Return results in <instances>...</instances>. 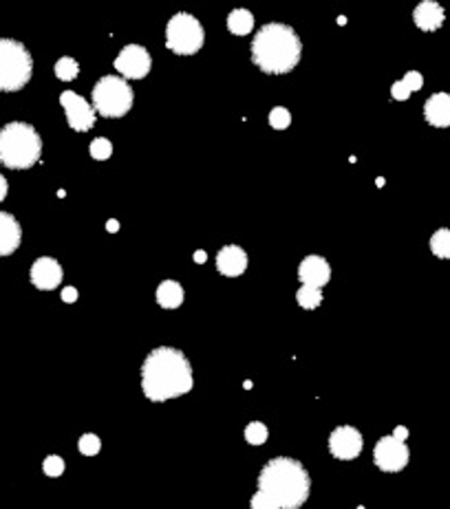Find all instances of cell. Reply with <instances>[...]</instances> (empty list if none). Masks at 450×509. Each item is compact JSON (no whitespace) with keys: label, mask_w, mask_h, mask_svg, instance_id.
Masks as SVG:
<instances>
[{"label":"cell","mask_w":450,"mask_h":509,"mask_svg":"<svg viewBox=\"0 0 450 509\" xmlns=\"http://www.w3.org/2000/svg\"><path fill=\"white\" fill-rule=\"evenodd\" d=\"M141 393L155 404L184 397L194 388V371L184 351L174 347L153 349L141 364Z\"/></svg>","instance_id":"obj_1"},{"label":"cell","mask_w":450,"mask_h":509,"mask_svg":"<svg viewBox=\"0 0 450 509\" xmlns=\"http://www.w3.org/2000/svg\"><path fill=\"white\" fill-rule=\"evenodd\" d=\"M249 53L254 66L267 76H287L302 60V40L290 25L267 23L254 33Z\"/></svg>","instance_id":"obj_2"},{"label":"cell","mask_w":450,"mask_h":509,"mask_svg":"<svg viewBox=\"0 0 450 509\" xmlns=\"http://www.w3.org/2000/svg\"><path fill=\"white\" fill-rule=\"evenodd\" d=\"M259 489L272 496L280 509H300L309 498L312 477L298 459L274 457L261 469Z\"/></svg>","instance_id":"obj_3"},{"label":"cell","mask_w":450,"mask_h":509,"mask_svg":"<svg viewBox=\"0 0 450 509\" xmlns=\"http://www.w3.org/2000/svg\"><path fill=\"white\" fill-rule=\"evenodd\" d=\"M42 157V137L27 121H9L0 128V161L11 170H29Z\"/></svg>","instance_id":"obj_4"},{"label":"cell","mask_w":450,"mask_h":509,"mask_svg":"<svg viewBox=\"0 0 450 509\" xmlns=\"http://www.w3.org/2000/svg\"><path fill=\"white\" fill-rule=\"evenodd\" d=\"M33 58L29 49L11 38H0V93H16L29 84Z\"/></svg>","instance_id":"obj_5"},{"label":"cell","mask_w":450,"mask_h":509,"mask_svg":"<svg viewBox=\"0 0 450 509\" xmlns=\"http://www.w3.org/2000/svg\"><path fill=\"white\" fill-rule=\"evenodd\" d=\"M91 100L97 115L106 119H119L131 113V108L135 104V93H133V86L124 78L104 76L95 82Z\"/></svg>","instance_id":"obj_6"},{"label":"cell","mask_w":450,"mask_h":509,"mask_svg":"<svg viewBox=\"0 0 450 509\" xmlns=\"http://www.w3.org/2000/svg\"><path fill=\"white\" fill-rule=\"evenodd\" d=\"M206 44V29L199 23V18L179 11L174 13L166 25V49L174 56H194Z\"/></svg>","instance_id":"obj_7"},{"label":"cell","mask_w":450,"mask_h":509,"mask_svg":"<svg viewBox=\"0 0 450 509\" xmlns=\"http://www.w3.org/2000/svg\"><path fill=\"white\" fill-rule=\"evenodd\" d=\"M115 71L119 73V78L129 80H143L153 68V58L150 51L141 44H126L115 58Z\"/></svg>","instance_id":"obj_8"},{"label":"cell","mask_w":450,"mask_h":509,"mask_svg":"<svg viewBox=\"0 0 450 509\" xmlns=\"http://www.w3.org/2000/svg\"><path fill=\"white\" fill-rule=\"evenodd\" d=\"M408 459H410L408 445L404 441H398L393 434L377 439V443L373 448V463L382 472H389V474L402 472L408 465Z\"/></svg>","instance_id":"obj_9"},{"label":"cell","mask_w":450,"mask_h":509,"mask_svg":"<svg viewBox=\"0 0 450 509\" xmlns=\"http://www.w3.org/2000/svg\"><path fill=\"white\" fill-rule=\"evenodd\" d=\"M60 106L66 115L69 126L76 133H88L95 126V108L91 102H86L82 95H78L76 90H64L60 95Z\"/></svg>","instance_id":"obj_10"},{"label":"cell","mask_w":450,"mask_h":509,"mask_svg":"<svg viewBox=\"0 0 450 509\" xmlns=\"http://www.w3.org/2000/svg\"><path fill=\"white\" fill-rule=\"evenodd\" d=\"M365 439L362 432L353 426H338L331 434H329V452L331 457L338 461H353L360 457L362 452Z\"/></svg>","instance_id":"obj_11"},{"label":"cell","mask_w":450,"mask_h":509,"mask_svg":"<svg viewBox=\"0 0 450 509\" xmlns=\"http://www.w3.org/2000/svg\"><path fill=\"white\" fill-rule=\"evenodd\" d=\"M62 265L51 258V256H40L38 261H33L31 265V271H29V278H31V285L40 291H53L62 285Z\"/></svg>","instance_id":"obj_12"},{"label":"cell","mask_w":450,"mask_h":509,"mask_svg":"<svg viewBox=\"0 0 450 509\" xmlns=\"http://www.w3.org/2000/svg\"><path fill=\"white\" fill-rule=\"evenodd\" d=\"M298 280L307 287H318L322 289L329 280H331V265L327 258L318 256V253H312V256H304L298 265Z\"/></svg>","instance_id":"obj_13"},{"label":"cell","mask_w":450,"mask_h":509,"mask_svg":"<svg viewBox=\"0 0 450 509\" xmlns=\"http://www.w3.org/2000/svg\"><path fill=\"white\" fill-rule=\"evenodd\" d=\"M249 258L241 245H225L217 253V269L225 278H239L247 271Z\"/></svg>","instance_id":"obj_14"},{"label":"cell","mask_w":450,"mask_h":509,"mask_svg":"<svg viewBox=\"0 0 450 509\" xmlns=\"http://www.w3.org/2000/svg\"><path fill=\"white\" fill-rule=\"evenodd\" d=\"M23 241V227L18 218L9 212H0V258L11 256V253L20 247Z\"/></svg>","instance_id":"obj_15"},{"label":"cell","mask_w":450,"mask_h":509,"mask_svg":"<svg viewBox=\"0 0 450 509\" xmlns=\"http://www.w3.org/2000/svg\"><path fill=\"white\" fill-rule=\"evenodd\" d=\"M446 20V11L435 0H422V3L413 11V23L422 31H437Z\"/></svg>","instance_id":"obj_16"},{"label":"cell","mask_w":450,"mask_h":509,"mask_svg":"<svg viewBox=\"0 0 450 509\" xmlns=\"http://www.w3.org/2000/svg\"><path fill=\"white\" fill-rule=\"evenodd\" d=\"M424 117L433 128H448L450 126V95L435 93L424 104Z\"/></svg>","instance_id":"obj_17"},{"label":"cell","mask_w":450,"mask_h":509,"mask_svg":"<svg viewBox=\"0 0 450 509\" xmlns=\"http://www.w3.org/2000/svg\"><path fill=\"white\" fill-rule=\"evenodd\" d=\"M184 298H186V294H184L182 282H177V280H172V278L161 280L159 287H157V291H155L157 304H159L161 309H168V311L182 306V304H184Z\"/></svg>","instance_id":"obj_18"},{"label":"cell","mask_w":450,"mask_h":509,"mask_svg":"<svg viewBox=\"0 0 450 509\" xmlns=\"http://www.w3.org/2000/svg\"><path fill=\"white\" fill-rule=\"evenodd\" d=\"M225 25H227V31L232 35H247V33L254 31V13H251L249 9H243V7L232 9L227 13Z\"/></svg>","instance_id":"obj_19"},{"label":"cell","mask_w":450,"mask_h":509,"mask_svg":"<svg viewBox=\"0 0 450 509\" xmlns=\"http://www.w3.org/2000/svg\"><path fill=\"white\" fill-rule=\"evenodd\" d=\"M322 300H325V296H322V289H318V287L302 285L296 291V302L300 309H304V311H314V309H318L322 304Z\"/></svg>","instance_id":"obj_20"},{"label":"cell","mask_w":450,"mask_h":509,"mask_svg":"<svg viewBox=\"0 0 450 509\" xmlns=\"http://www.w3.org/2000/svg\"><path fill=\"white\" fill-rule=\"evenodd\" d=\"M430 251L442 261L450 258V229L448 227H442L430 236Z\"/></svg>","instance_id":"obj_21"},{"label":"cell","mask_w":450,"mask_h":509,"mask_svg":"<svg viewBox=\"0 0 450 509\" xmlns=\"http://www.w3.org/2000/svg\"><path fill=\"white\" fill-rule=\"evenodd\" d=\"M53 71H56L58 80H62V82H73V80L80 76V64H78L76 58L64 56V58H60V60L56 62Z\"/></svg>","instance_id":"obj_22"},{"label":"cell","mask_w":450,"mask_h":509,"mask_svg":"<svg viewBox=\"0 0 450 509\" xmlns=\"http://www.w3.org/2000/svg\"><path fill=\"white\" fill-rule=\"evenodd\" d=\"M267 436H269V430L263 421H251L247 424L245 428V441L249 445H263L267 441Z\"/></svg>","instance_id":"obj_23"},{"label":"cell","mask_w":450,"mask_h":509,"mask_svg":"<svg viewBox=\"0 0 450 509\" xmlns=\"http://www.w3.org/2000/svg\"><path fill=\"white\" fill-rule=\"evenodd\" d=\"M88 150H91V157L95 161H106L113 157V143L106 137H95L91 141V145H88Z\"/></svg>","instance_id":"obj_24"},{"label":"cell","mask_w":450,"mask_h":509,"mask_svg":"<svg viewBox=\"0 0 450 509\" xmlns=\"http://www.w3.org/2000/svg\"><path fill=\"white\" fill-rule=\"evenodd\" d=\"M292 124V113L287 111L285 106H274L272 111H269V126H272L274 131H287Z\"/></svg>","instance_id":"obj_25"},{"label":"cell","mask_w":450,"mask_h":509,"mask_svg":"<svg viewBox=\"0 0 450 509\" xmlns=\"http://www.w3.org/2000/svg\"><path fill=\"white\" fill-rule=\"evenodd\" d=\"M78 450H80V454H84V457H95V454L102 450L100 436L93 434V432L82 434V436H80V441H78Z\"/></svg>","instance_id":"obj_26"},{"label":"cell","mask_w":450,"mask_h":509,"mask_svg":"<svg viewBox=\"0 0 450 509\" xmlns=\"http://www.w3.org/2000/svg\"><path fill=\"white\" fill-rule=\"evenodd\" d=\"M64 459L62 457H58V454H49V457L42 461V472L47 477H51V479H58V477H62L64 474Z\"/></svg>","instance_id":"obj_27"},{"label":"cell","mask_w":450,"mask_h":509,"mask_svg":"<svg viewBox=\"0 0 450 509\" xmlns=\"http://www.w3.org/2000/svg\"><path fill=\"white\" fill-rule=\"evenodd\" d=\"M249 507H251V509H280L278 503H276L272 496H267L265 492H261V489H259L254 496H251Z\"/></svg>","instance_id":"obj_28"},{"label":"cell","mask_w":450,"mask_h":509,"mask_svg":"<svg viewBox=\"0 0 450 509\" xmlns=\"http://www.w3.org/2000/svg\"><path fill=\"white\" fill-rule=\"evenodd\" d=\"M402 82L408 86L410 93H415V90H420V88L424 86V76H422L420 71H408L406 76L402 78Z\"/></svg>","instance_id":"obj_29"},{"label":"cell","mask_w":450,"mask_h":509,"mask_svg":"<svg viewBox=\"0 0 450 509\" xmlns=\"http://www.w3.org/2000/svg\"><path fill=\"white\" fill-rule=\"evenodd\" d=\"M391 97L395 102H406L410 97V90H408V86L402 80H398V82H393V86H391Z\"/></svg>","instance_id":"obj_30"},{"label":"cell","mask_w":450,"mask_h":509,"mask_svg":"<svg viewBox=\"0 0 450 509\" xmlns=\"http://www.w3.org/2000/svg\"><path fill=\"white\" fill-rule=\"evenodd\" d=\"M78 298H80V294H78V289H76V287L66 285V287L62 289V300H64L66 304H73Z\"/></svg>","instance_id":"obj_31"},{"label":"cell","mask_w":450,"mask_h":509,"mask_svg":"<svg viewBox=\"0 0 450 509\" xmlns=\"http://www.w3.org/2000/svg\"><path fill=\"white\" fill-rule=\"evenodd\" d=\"M393 436H395V439H398V441H406V436H408V430H406L404 426H398V428L393 430Z\"/></svg>","instance_id":"obj_32"},{"label":"cell","mask_w":450,"mask_h":509,"mask_svg":"<svg viewBox=\"0 0 450 509\" xmlns=\"http://www.w3.org/2000/svg\"><path fill=\"white\" fill-rule=\"evenodd\" d=\"M7 192H9V184H7V179L0 174V201L7 196Z\"/></svg>","instance_id":"obj_33"},{"label":"cell","mask_w":450,"mask_h":509,"mask_svg":"<svg viewBox=\"0 0 450 509\" xmlns=\"http://www.w3.org/2000/svg\"><path fill=\"white\" fill-rule=\"evenodd\" d=\"M206 261H208V253H206L203 249H196V251H194V263H196V265H203Z\"/></svg>","instance_id":"obj_34"},{"label":"cell","mask_w":450,"mask_h":509,"mask_svg":"<svg viewBox=\"0 0 450 509\" xmlns=\"http://www.w3.org/2000/svg\"><path fill=\"white\" fill-rule=\"evenodd\" d=\"M106 229H109V232H117V229H119V221H115V218H111V221L106 223Z\"/></svg>","instance_id":"obj_35"},{"label":"cell","mask_w":450,"mask_h":509,"mask_svg":"<svg viewBox=\"0 0 450 509\" xmlns=\"http://www.w3.org/2000/svg\"><path fill=\"white\" fill-rule=\"evenodd\" d=\"M0 166H3V161H0Z\"/></svg>","instance_id":"obj_36"}]
</instances>
